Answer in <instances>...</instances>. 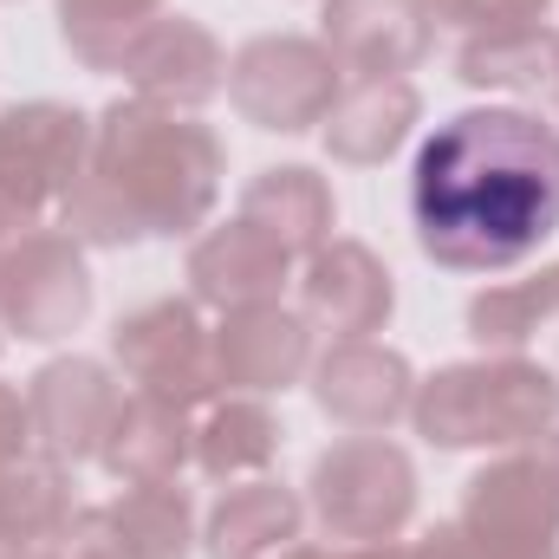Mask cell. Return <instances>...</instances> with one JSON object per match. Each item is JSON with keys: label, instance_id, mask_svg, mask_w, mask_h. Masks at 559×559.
Segmentation results:
<instances>
[{"label": "cell", "instance_id": "1", "mask_svg": "<svg viewBox=\"0 0 559 559\" xmlns=\"http://www.w3.org/2000/svg\"><path fill=\"white\" fill-rule=\"evenodd\" d=\"M417 248L449 274H508L559 228V131L488 105L455 111L411 163Z\"/></svg>", "mask_w": 559, "mask_h": 559}, {"label": "cell", "instance_id": "2", "mask_svg": "<svg viewBox=\"0 0 559 559\" xmlns=\"http://www.w3.org/2000/svg\"><path fill=\"white\" fill-rule=\"evenodd\" d=\"M92 169L138 215L143 235H189L222 195V143L189 111L118 98L92 124Z\"/></svg>", "mask_w": 559, "mask_h": 559}, {"label": "cell", "instance_id": "3", "mask_svg": "<svg viewBox=\"0 0 559 559\" xmlns=\"http://www.w3.org/2000/svg\"><path fill=\"white\" fill-rule=\"evenodd\" d=\"M417 429L436 449H514L559 417V378L521 352L468 358L417 384Z\"/></svg>", "mask_w": 559, "mask_h": 559}, {"label": "cell", "instance_id": "4", "mask_svg": "<svg viewBox=\"0 0 559 559\" xmlns=\"http://www.w3.org/2000/svg\"><path fill=\"white\" fill-rule=\"evenodd\" d=\"M312 514L332 540L378 547L397 540L417 514V468L384 436H345L312 462Z\"/></svg>", "mask_w": 559, "mask_h": 559}, {"label": "cell", "instance_id": "5", "mask_svg": "<svg viewBox=\"0 0 559 559\" xmlns=\"http://www.w3.org/2000/svg\"><path fill=\"white\" fill-rule=\"evenodd\" d=\"M338 92L345 85H338L332 52L319 39H299V33H261L228 66V98L261 131H312V124H325Z\"/></svg>", "mask_w": 559, "mask_h": 559}, {"label": "cell", "instance_id": "6", "mask_svg": "<svg viewBox=\"0 0 559 559\" xmlns=\"http://www.w3.org/2000/svg\"><path fill=\"white\" fill-rule=\"evenodd\" d=\"M111 358L143 397H163V404H182V411L209 404L222 391L215 332L195 319L189 299H143L138 312H124L118 332H111Z\"/></svg>", "mask_w": 559, "mask_h": 559}, {"label": "cell", "instance_id": "7", "mask_svg": "<svg viewBox=\"0 0 559 559\" xmlns=\"http://www.w3.org/2000/svg\"><path fill=\"white\" fill-rule=\"evenodd\" d=\"M85 163H92V124L72 105L0 111V222L33 228L46 202H66Z\"/></svg>", "mask_w": 559, "mask_h": 559}, {"label": "cell", "instance_id": "8", "mask_svg": "<svg viewBox=\"0 0 559 559\" xmlns=\"http://www.w3.org/2000/svg\"><path fill=\"white\" fill-rule=\"evenodd\" d=\"M455 521L501 547H559V429H540L488 462Z\"/></svg>", "mask_w": 559, "mask_h": 559}, {"label": "cell", "instance_id": "9", "mask_svg": "<svg viewBox=\"0 0 559 559\" xmlns=\"http://www.w3.org/2000/svg\"><path fill=\"white\" fill-rule=\"evenodd\" d=\"M92 312V274L66 228H20L0 248V325L20 338H59Z\"/></svg>", "mask_w": 559, "mask_h": 559}, {"label": "cell", "instance_id": "10", "mask_svg": "<svg viewBox=\"0 0 559 559\" xmlns=\"http://www.w3.org/2000/svg\"><path fill=\"white\" fill-rule=\"evenodd\" d=\"M33 442L52 468H79L92 455H105V436L124 411V384H111V371L98 358H52L33 384Z\"/></svg>", "mask_w": 559, "mask_h": 559}, {"label": "cell", "instance_id": "11", "mask_svg": "<svg viewBox=\"0 0 559 559\" xmlns=\"http://www.w3.org/2000/svg\"><path fill=\"white\" fill-rule=\"evenodd\" d=\"M436 39L429 0H325L319 46L332 52L338 79H404Z\"/></svg>", "mask_w": 559, "mask_h": 559}, {"label": "cell", "instance_id": "12", "mask_svg": "<svg viewBox=\"0 0 559 559\" xmlns=\"http://www.w3.org/2000/svg\"><path fill=\"white\" fill-rule=\"evenodd\" d=\"M118 72L131 79L143 105H163V111H195L228 85V59H222L215 33L189 13H156L124 46Z\"/></svg>", "mask_w": 559, "mask_h": 559}, {"label": "cell", "instance_id": "13", "mask_svg": "<svg viewBox=\"0 0 559 559\" xmlns=\"http://www.w3.org/2000/svg\"><path fill=\"white\" fill-rule=\"evenodd\" d=\"M312 397L332 423L371 436V429H391L397 417H411L417 378H411L404 352H391L378 338H332V352L312 365Z\"/></svg>", "mask_w": 559, "mask_h": 559}, {"label": "cell", "instance_id": "14", "mask_svg": "<svg viewBox=\"0 0 559 559\" xmlns=\"http://www.w3.org/2000/svg\"><path fill=\"white\" fill-rule=\"evenodd\" d=\"M312 365V325L299 312H286L280 299L267 306H235L215 325V378L241 397L261 391H286L299 384Z\"/></svg>", "mask_w": 559, "mask_h": 559}, {"label": "cell", "instance_id": "15", "mask_svg": "<svg viewBox=\"0 0 559 559\" xmlns=\"http://www.w3.org/2000/svg\"><path fill=\"white\" fill-rule=\"evenodd\" d=\"M391 299L397 286L384 274V261L358 241H325L299 274V306H306L299 319L332 338H371L391 319Z\"/></svg>", "mask_w": 559, "mask_h": 559}, {"label": "cell", "instance_id": "16", "mask_svg": "<svg viewBox=\"0 0 559 559\" xmlns=\"http://www.w3.org/2000/svg\"><path fill=\"white\" fill-rule=\"evenodd\" d=\"M293 274V254L267 241L254 222H228V228H209L195 248H189V293L215 312H235V306H267L280 299V286Z\"/></svg>", "mask_w": 559, "mask_h": 559}, {"label": "cell", "instance_id": "17", "mask_svg": "<svg viewBox=\"0 0 559 559\" xmlns=\"http://www.w3.org/2000/svg\"><path fill=\"white\" fill-rule=\"evenodd\" d=\"M423 118V98L411 79H365L345 85L325 111V150L338 163H384L397 143L411 138V124Z\"/></svg>", "mask_w": 559, "mask_h": 559}, {"label": "cell", "instance_id": "18", "mask_svg": "<svg viewBox=\"0 0 559 559\" xmlns=\"http://www.w3.org/2000/svg\"><path fill=\"white\" fill-rule=\"evenodd\" d=\"M124 488L138 481H176L182 462H195V429L182 417V404H163V397H124V411L105 436V455H98Z\"/></svg>", "mask_w": 559, "mask_h": 559}, {"label": "cell", "instance_id": "19", "mask_svg": "<svg viewBox=\"0 0 559 559\" xmlns=\"http://www.w3.org/2000/svg\"><path fill=\"white\" fill-rule=\"evenodd\" d=\"M241 222H254L293 261H312L332 241V189H325V176H312L299 163L261 169L248 182V195H241Z\"/></svg>", "mask_w": 559, "mask_h": 559}, {"label": "cell", "instance_id": "20", "mask_svg": "<svg viewBox=\"0 0 559 559\" xmlns=\"http://www.w3.org/2000/svg\"><path fill=\"white\" fill-rule=\"evenodd\" d=\"M299 527H306L299 495L254 475V481H241V488H228L215 501V514H209V559H274L299 540Z\"/></svg>", "mask_w": 559, "mask_h": 559}, {"label": "cell", "instance_id": "21", "mask_svg": "<svg viewBox=\"0 0 559 559\" xmlns=\"http://www.w3.org/2000/svg\"><path fill=\"white\" fill-rule=\"evenodd\" d=\"M554 66H559V33H547L540 20L468 33L462 52H455V72L481 92H540V85H554Z\"/></svg>", "mask_w": 559, "mask_h": 559}, {"label": "cell", "instance_id": "22", "mask_svg": "<svg viewBox=\"0 0 559 559\" xmlns=\"http://www.w3.org/2000/svg\"><path fill=\"white\" fill-rule=\"evenodd\" d=\"M66 514H72L66 468H52V462L0 468V559H39V547L59 534Z\"/></svg>", "mask_w": 559, "mask_h": 559}, {"label": "cell", "instance_id": "23", "mask_svg": "<svg viewBox=\"0 0 559 559\" xmlns=\"http://www.w3.org/2000/svg\"><path fill=\"white\" fill-rule=\"evenodd\" d=\"M280 449V423L261 397H228L195 423V468L215 481H241L261 475Z\"/></svg>", "mask_w": 559, "mask_h": 559}, {"label": "cell", "instance_id": "24", "mask_svg": "<svg viewBox=\"0 0 559 559\" xmlns=\"http://www.w3.org/2000/svg\"><path fill=\"white\" fill-rule=\"evenodd\" d=\"M554 319H559V267H540L527 280H501V286L468 299V338L481 352H521Z\"/></svg>", "mask_w": 559, "mask_h": 559}, {"label": "cell", "instance_id": "25", "mask_svg": "<svg viewBox=\"0 0 559 559\" xmlns=\"http://www.w3.org/2000/svg\"><path fill=\"white\" fill-rule=\"evenodd\" d=\"M111 521L124 534L131 559H189L195 540V508L176 481H138L111 501Z\"/></svg>", "mask_w": 559, "mask_h": 559}, {"label": "cell", "instance_id": "26", "mask_svg": "<svg viewBox=\"0 0 559 559\" xmlns=\"http://www.w3.org/2000/svg\"><path fill=\"white\" fill-rule=\"evenodd\" d=\"M156 7L163 0H59V33H66V46H72L79 66L118 72L124 46L156 20Z\"/></svg>", "mask_w": 559, "mask_h": 559}, {"label": "cell", "instance_id": "27", "mask_svg": "<svg viewBox=\"0 0 559 559\" xmlns=\"http://www.w3.org/2000/svg\"><path fill=\"white\" fill-rule=\"evenodd\" d=\"M59 215H66V235H72V241H92V248H131V241H143L138 215L105 189V176H98L92 163H85L79 182L66 189Z\"/></svg>", "mask_w": 559, "mask_h": 559}, {"label": "cell", "instance_id": "28", "mask_svg": "<svg viewBox=\"0 0 559 559\" xmlns=\"http://www.w3.org/2000/svg\"><path fill=\"white\" fill-rule=\"evenodd\" d=\"M39 559H131V547H124L111 508H72L59 521V534L39 547Z\"/></svg>", "mask_w": 559, "mask_h": 559}, {"label": "cell", "instance_id": "29", "mask_svg": "<svg viewBox=\"0 0 559 559\" xmlns=\"http://www.w3.org/2000/svg\"><path fill=\"white\" fill-rule=\"evenodd\" d=\"M436 20L462 26V33H495V26H527L547 13V0H429Z\"/></svg>", "mask_w": 559, "mask_h": 559}, {"label": "cell", "instance_id": "30", "mask_svg": "<svg viewBox=\"0 0 559 559\" xmlns=\"http://www.w3.org/2000/svg\"><path fill=\"white\" fill-rule=\"evenodd\" d=\"M26 449H39L33 442V404H26V391L0 384V468L26 462Z\"/></svg>", "mask_w": 559, "mask_h": 559}, {"label": "cell", "instance_id": "31", "mask_svg": "<svg viewBox=\"0 0 559 559\" xmlns=\"http://www.w3.org/2000/svg\"><path fill=\"white\" fill-rule=\"evenodd\" d=\"M338 559H404V547H391V540H378V547H352V554Z\"/></svg>", "mask_w": 559, "mask_h": 559}, {"label": "cell", "instance_id": "32", "mask_svg": "<svg viewBox=\"0 0 559 559\" xmlns=\"http://www.w3.org/2000/svg\"><path fill=\"white\" fill-rule=\"evenodd\" d=\"M280 559H332V554H312V547H286Z\"/></svg>", "mask_w": 559, "mask_h": 559}, {"label": "cell", "instance_id": "33", "mask_svg": "<svg viewBox=\"0 0 559 559\" xmlns=\"http://www.w3.org/2000/svg\"><path fill=\"white\" fill-rule=\"evenodd\" d=\"M7 235H13V228H7V222H0V248H7Z\"/></svg>", "mask_w": 559, "mask_h": 559}, {"label": "cell", "instance_id": "34", "mask_svg": "<svg viewBox=\"0 0 559 559\" xmlns=\"http://www.w3.org/2000/svg\"><path fill=\"white\" fill-rule=\"evenodd\" d=\"M554 98H559V66H554Z\"/></svg>", "mask_w": 559, "mask_h": 559}]
</instances>
